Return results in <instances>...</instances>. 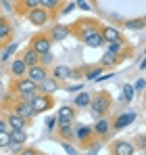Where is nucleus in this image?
Here are the masks:
<instances>
[{
    "mask_svg": "<svg viewBox=\"0 0 146 155\" xmlns=\"http://www.w3.org/2000/svg\"><path fill=\"white\" fill-rule=\"evenodd\" d=\"M63 2H65V0H63Z\"/></svg>",
    "mask_w": 146,
    "mask_h": 155,
    "instance_id": "nucleus-48",
    "label": "nucleus"
},
{
    "mask_svg": "<svg viewBox=\"0 0 146 155\" xmlns=\"http://www.w3.org/2000/svg\"><path fill=\"white\" fill-rule=\"evenodd\" d=\"M67 90L69 92H79L81 90V84H71V86H67Z\"/></svg>",
    "mask_w": 146,
    "mask_h": 155,
    "instance_id": "nucleus-40",
    "label": "nucleus"
},
{
    "mask_svg": "<svg viewBox=\"0 0 146 155\" xmlns=\"http://www.w3.org/2000/svg\"><path fill=\"white\" fill-rule=\"evenodd\" d=\"M29 46L38 52V54H44V52H48L50 48H52V40H50L48 34H36V36L29 40Z\"/></svg>",
    "mask_w": 146,
    "mask_h": 155,
    "instance_id": "nucleus-6",
    "label": "nucleus"
},
{
    "mask_svg": "<svg viewBox=\"0 0 146 155\" xmlns=\"http://www.w3.org/2000/svg\"><path fill=\"white\" fill-rule=\"evenodd\" d=\"M11 40H13V25L4 19V21L0 23V46L8 44Z\"/></svg>",
    "mask_w": 146,
    "mask_h": 155,
    "instance_id": "nucleus-17",
    "label": "nucleus"
},
{
    "mask_svg": "<svg viewBox=\"0 0 146 155\" xmlns=\"http://www.w3.org/2000/svg\"><path fill=\"white\" fill-rule=\"evenodd\" d=\"M50 61H52V54H50V51L44 52V54H40V63H42V65H50Z\"/></svg>",
    "mask_w": 146,
    "mask_h": 155,
    "instance_id": "nucleus-36",
    "label": "nucleus"
},
{
    "mask_svg": "<svg viewBox=\"0 0 146 155\" xmlns=\"http://www.w3.org/2000/svg\"><path fill=\"white\" fill-rule=\"evenodd\" d=\"M73 8H75V2H71V4H67V6H65V8L61 11V15H69V13H71Z\"/></svg>",
    "mask_w": 146,
    "mask_h": 155,
    "instance_id": "nucleus-39",
    "label": "nucleus"
},
{
    "mask_svg": "<svg viewBox=\"0 0 146 155\" xmlns=\"http://www.w3.org/2000/svg\"><path fill=\"white\" fill-rule=\"evenodd\" d=\"M11 74L15 78H21L27 74V63H25L21 57H17V59H13L11 61Z\"/></svg>",
    "mask_w": 146,
    "mask_h": 155,
    "instance_id": "nucleus-15",
    "label": "nucleus"
},
{
    "mask_svg": "<svg viewBox=\"0 0 146 155\" xmlns=\"http://www.w3.org/2000/svg\"><path fill=\"white\" fill-rule=\"evenodd\" d=\"M144 21H146V17H144Z\"/></svg>",
    "mask_w": 146,
    "mask_h": 155,
    "instance_id": "nucleus-47",
    "label": "nucleus"
},
{
    "mask_svg": "<svg viewBox=\"0 0 146 155\" xmlns=\"http://www.w3.org/2000/svg\"><path fill=\"white\" fill-rule=\"evenodd\" d=\"M69 34H71V27H67V25H54L48 31V36H50L52 42H63Z\"/></svg>",
    "mask_w": 146,
    "mask_h": 155,
    "instance_id": "nucleus-12",
    "label": "nucleus"
},
{
    "mask_svg": "<svg viewBox=\"0 0 146 155\" xmlns=\"http://www.w3.org/2000/svg\"><path fill=\"white\" fill-rule=\"evenodd\" d=\"M134 120H136V113H134V111H129V113H123V115H119V117H117V120H115L111 126H113L115 130H121V128H125V126H129Z\"/></svg>",
    "mask_w": 146,
    "mask_h": 155,
    "instance_id": "nucleus-18",
    "label": "nucleus"
},
{
    "mask_svg": "<svg viewBox=\"0 0 146 155\" xmlns=\"http://www.w3.org/2000/svg\"><path fill=\"white\" fill-rule=\"evenodd\" d=\"M86 46H90V48H98V46H104V38H102V34L96 31V34H92V36H88V38H84L81 40Z\"/></svg>",
    "mask_w": 146,
    "mask_h": 155,
    "instance_id": "nucleus-21",
    "label": "nucleus"
},
{
    "mask_svg": "<svg viewBox=\"0 0 146 155\" xmlns=\"http://www.w3.org/2000/svg\"><path fill=\"white\" fill-rule=\"evenodd\" d=\"M75 120V109L69 107V105H63L59 109V115H56V126H67V124H73Z\"/></svg>",
    "mask_w": 146,
    "mask_h": 155,
    "instance_id": "nucleus-9",
    "label": "nucleus"
},
{
    "mask_svg": "<svg viewBox=\"0 0 146 155\" xmlns=\"http://www.w3.org/2000/svg\"><path fill=\"white\" fill-rule=\"evenodd\" d=\"M11 90H13L19 99L31 101V99H33V94L38 92V84H36V82H31L27 76H21V78H17V80L13 82Z\"/></svg>",
    "mask_w": 146,
    "mask_h": 155,
    "instance_id": "nucleus-3",
    "label": "nucleus"
},
{
    "mask_svg": "<svg viewBox=\"0 0 146 155\" xmlns=\"http://www.w3.org/2000/svg\"><path fill=\"white\" fill-rule=\"evenodd\" d=\"M100 74H102V65H100V67H94V69H90V71L86 74V80H92V82H96Z\"/></svg>",
    "mask_w": 146,
    "mask_h": 155,
    "instance_id": "nucleus-33",
    "label": "nucleus"
},
{
    "mask_svg": "<svg viewBox=\"0 0 146 155\" xmlns=\"http://www.w3.org/2000/svg\"><path fill=\"white\" fill-rule=\"evenodd\" d=\"M63 149H65V153H69V155H75V153H77V149L73 147L71 143H67V140L63 143Z\"/></svg>",
    "mask_w": 146,
    "mask_h": 155,
    "instance_id": "nucleus-37",
    "label": "nucleus"
},
{
    "mask_svg": "<svg viewBox=\"0 0 146 155\" xmlns=\"http://www.w3.org/2000/svg\"><path fill=\"white\" fill-rule=\"evenodd\" d=\"M121 92H123V97H121V99L125 101V103L134 101V92H136V90H134V86H132V84H123Z\"/></svg>",
    "mask_w": 146,
    "mask_h": 155,
    "instance_id": "nucleus-29",
    "label": "nucleus"
},
{
    "mask_svg": "<svg viewBox=\"0 0 146 155\" xmlns=\"http://www.w3.org/2000/svg\"><path fill=\"white\" fill-rule=\"evenodd\" d=\"M73 134L79 143H88L90 136L94 134V130H92V126H79V128H73Z\"/></svg>",
    "mask_w": 146,
    "mask_h": 155,
    "instance_id": "nucleus-19",
    "label": "nucleus"
},
{
    "mask_svg": "<svg viewBox=\"0 0 146 155\" xmlns=\"http://www.w3.org/2000/svg\"><path fill=\"white\" fill-rule=\"evenodd\" d=\"M146 88V80H138V82H136V86H134V90H138V92H140V90H144Z\"/></svg>",
    "mask_w": 146,
    "mask_h": 155,
    "instance_id": "nucleus-38",
    "label": "nucleus"
},
{
    "mask_svg": "<svg viewBox=\"0 0 146 155\" xmlns=\"http://www.w3.org/2000/svg\"><path fill=\"white\" fill-rule=\"evenodd\" d=\"M59 132H61V136H63L65 140H71V138H75V134H73V124H67V126H59Z\"/></svg>",
    "mask_w": 146,
    "mask_h": 155,
    "instance_id": "nucleus-30",
    "label": "nucleus"
},
{
    "mask_svg": "<svg viewBox=\"0 0 146 155\" xmlns=\"http://www.w3.org/2000/svg\"><path fill=\"white\" fill-rule=\"evenodd\" d=\"M123 27L125 29H136V31L138 29H146V21L144 19H129V21L123 23Z\"/></svg>",
    "mask_w": 146,
    "mask_h": 155,
    "instance_id": "nucleus-27",
    "label": "nucleus"
},
{
    "mask_svg": "<svg viewBox=\"0 0 146 155\" xmlns=\"http://www.w3.org/2000/svg\"><path fill=\"white\" fill-rule=\"evenodd\" d=\"M25 17H27V21L31 23V25H36V27H44L46 23L50 21V15L48 11L44 8V6H36V8H31V11H27L25 13Z\"/></svg>",
    "mask_w": 146,
    "mask_h": 155,
    "instance_id": "nucleus-4",
    "label": "nucleus"
},
{
    "mask_svg": "<svg viewBox=\"0 0 146 155\" xmlns=\"http://www.w3.org/2000/svg\"><path fill=\"white\" fill-rule=\"evenodd\" d=\"M61 2L63 0H40V6H44L50 15H56L61 11Z\"/></svg>",
    "mask_w": 146,
    "mask_h": 155,
    "instance_id": "nucleus-24",
    "label": "nucleus"
},
{
    "mask_svg": "<svg viewBox=\"0 0 146 155\" xmlns=\"http://www.w3.org/2000/svg\"><path fill=\"white\" fill-rule=\"evenodd\" d=\"M71 76H73V69H69L67 65H56L52 69V78H56V80H71Z\"/></svg>",
    "mask_w": 146,
    "mask_h": 155,
    "instance_id": "nucleus-22",
    "label": "nucleus"
},
{
    "mask_svg": "<svg viewBox=\"0 0 146 155\" xmlns=\"http://www.w3.org/2000/svg\"><path fill=\"white\" fill-rule=\"evenodd\" d=\"M104 46H106V51H109V52H115V54H119V51L123 48V40H115V42H104Z\"/></svg>",
    "mask_w": 146,
    "mask_h": 155,
    "instance_id": "nucleus-31",
    "label": "nucleus"
},
{
    "mask_svg": "<svg viewBox=\"0 0 146 155\" xmlns=\"http://www.w3.org/2000/svg\"><path fill=\"white\" fill-rule=\"evenodd\" d=\"M140 69H146V57L142 59V63H140Z\"/></svg>",
    "mask_w": 146,
    "mask_h": 155,
    "instance_id": "nucleus-45",
    "label": "nucleus"
},
{
    "mask_svg": "<svg viewBox=\"0 0 146 155\" xmlns=\"http://www.w3.org/2000/svg\"><path fill=\"white\" fill-rule=\"evenodd\" d=\"M11 111L19 113V115L25 117V120L36 117V111H33V107H31V101H25V99H19L17 103H13V105H11Z\"/></svg>",
    "mask_w": 146,
    "mask_h": 155,
    "instance_id": "nucleus-7",
    "label": "nucleus"
},
{
    "mask_svg": "<svg viewBox=\"0 0 146 155\" xmlns=\"http://www.w3.org/2000/svg\"><path fill=\"white\" fill-rule=\"evenodd\" d=\"M59 88H61L59 80H56V78H52V76L44 78V80L38 84V92H44V94H54Z\"/></svg>",
    "mask_w": 146,
    "mask_h": 155,
    "instance_id": "nucleus-11",
    "label": "nucleus"
},
{
    "mask_svg": "<svg viewBox=\"0 0 146 155\" xmlns=\"http://www.w3.org/2000/svg\"><path fill=\"white\" fill-rule=\"evenodd\" d=\"M90 115L98 120V117H102L104 113H109V109H111V94L109 92H96V94H92V99H90Z\"/></svg>",
    "mask_w": 146,
    "mask_h": 155,
    "instance_id": "nucleus-1",
    "label": "nucleus"
},
{
    "mask_svg": "<svg viewBox=\"0 0 146 155\" xmlns=\"http://www.w3.org/2000/svg\"><path fill=\"white\" fill-rule=\"evenodd\" d=\"M90 99H92V94H88V92H81V90H79V94L73 99V103H75L77 109H81V107H88V105H90Z\"/></svg>",
    "mask_w": 146,
    "mask_h": 155,
    "instance_id": "nucleus-26",
    "label": "nucleus"
},
{
    "mask_svg": "<svg viewBox=\"0 0 146 155\" xmlns=\"http://www.w3.org/2000/svg\"><path fill=\"white\" fill-rule=\"evenodd\" d=\"M8 134H11V140H17V143H27V130L25 128H11L8 130Z\"/></svg>",
    "mask_w": 146,
    "mask_h": 155,
    "instance_id": "nucleus-25",
    "label": "nucleus"
},
{
    "mask_svg": "<svg viewBox=\"0 0 146 155\" xmlns=\"http://www.w3.org/2000/svg\"><path fill=\"white\" fill-rule=\"evenodd\" d=\"M31 107H33L36 115L38 113H46V111H50L54 107V99L50 94H44V92H36L33 99H31Z\"/></svg>",
    "mask_w": 146,
    "mask_h": 155,
    "instance_id": "nucleus-5",
    "label": "nucleus"
},
{
    "mask_svg": "<svg viewBox=\"0 0 146 155\" xmlns=\"http://www.w3.org/2000/svg\"><path fill=\"white\" fill-rule=\"evenodd\" d=\"M4 120H6V124H8V130L11 128H27V122H29V120L21 117L19 113H15V111H11Z\"/></svg>",
    "mask_w": 146,
    "mask_h": 155,
    "instance_id": "nucleus-13",
    "label": "nucleus"
},
{
    "mask_svg": "<svg viewBox=\"0 0 146 155\" xmlns=\"http://www.w3.org/2000/svg\"><path fill=\"white\" fill-rule=\"evenodd\" d=\"M4 130H8V124H6V120L0 117V132H4Z\"/></svg>",
    "mask_w": 146,
    "mask_h": 155,
    "instance_id": "nucleus-43",
    "label": "nucleus"
},
{
    "mask_svg": "<svg viewBox=\"0 0 146 155\" xmlns=\"http://www.w3.org/2000/svg\"><path fill=\"white\" fill-rule=\"evenodd\" d=\"M21 59L27 63V67H29V65H38V63H40V54L33 51L31 46H27V48L21 52Z\"/></svg>",
    "mask_w": 146,
    "mask_h": 155,
    "instance_id": "nucleus-20",
    "label": "nucleus"
},
{
    "mask_svg": "<svg viewBox=\"0 0 146 155\" xmlns=\"http://www.w3.org/2000/svg\"><path fill=\"white\" fill-rule=\"evenodd\" d=\"M15 51H17V44H15V42L6 44V46H4V52H2V57H0V61H2V63H6V61H8V57H11Z\"/></svg>",
    "mask_w": 146,
    "mask_h": 155,
    "instance_id": "nucleus-32",
    "label": "nucleus"
},
{
    "mask_svg": "<svg viewBox=\"0 0 146 155\" xmlns=\"http://www.w3.org/2000/svg\"><path fill=\"white\" fill-rule=\"evenodd\" d=\"M100 34H102V38H104V42H115V40H123L121 34H119V29L113 25H104L100 27Z\"/></svg>",
    "mask_w": 146,
    "mask_h": 155,
    "instance_id": "nucleus-16",
    "label": "nucleus"
},
{
    "mask_svg": "<svg viewBox=\"0 0 146 155\" xmlns=\"http://www.w3.org/2000/svg\"><path fill=\"white\" fill-rule=\"evenodd\" d=\"M25 76L29 78L31 82H36V84H40L44 78H48V69H46V65H42V63H38V65H29L27 67V74Z\"/></svg>",
    "mask_w": 146,
    "mask_h": 155,
    "instance_id": "nucleus-8",
    "label": "nucleus"
},
{
    "mask_svg": "<svg viewBox=\"0 0 146 155\" xmlns=\"http://www.w3.org/2000/svg\"><path fill=\"white\" fill-rule=\"evenodd\" d=\"M111 153L113 155H134L136 153V147L129 140H117V143H113Z\"/></svg>",
    "mask_w": 146,
    "mask_h": 155,
    "instance_id": "nucleus-10",
    "label": "nucleus"
},
{
    "mask_svg": "<svg viewBox=\"0 0 146 155\" xmlns=\"http://www.w3.org/2000/svg\"><path fill=\"white\" fill-rule=\"evenodd\" d=\"M100 27L102 25H100L98 21L90 19V17H84V19H77V21L71 25V34L77 38V40H84V38H88V36L100 31Z\"/></svg>",
    "mask_w": 146,
    "mask_h": 155,
    "instance_id": "nucleus-2",
    "label": "nucleus"
},
{
    "mask_svg": "<svg viewBox=\"0 0 146 155\" xmlns=\"http://www.w3.org/2000/svg\"><path fill=\"white\" fill-rule=\"evenodd\" d=\"M8 140H11V134H8V130L0 132V149H4V147L8 145Z\"/></svg>",
    "mask_w": 146,
    "mask_h": 155,
    "instance_id": "nucleus-34",
    "label": "nucleus"
},
{
    "mask_svg": "<svg viewBox=\"0 0 146 155\" xmlns=\"http://www.w3.org/2000/svg\"><path fill=\"white\" fill-rule=\"evenodd\" d=\"M115 63H117V54H115V52H104V57H102V59H100V65H102V67H111V65H115Z\"/></svg>",
    "mask_w": 146,
    "mask_h": 155,
    "instance_id": "nucleus-28",
    "label": "nucleus"
},
{
    "mask_svg": "<svg viewBox=\"0 0 146 155\" xmlns=\"http://www.w3.org/2000/svg\"><path fill=\"white\" fill-rule=\"evenodd\" d=\"M36 6H40V0H19L17 2V13L19 15H25L27 11H31Z\"/></svg>",
    "mask_w": 146,
    "mask_h": 155,
    "instance_id": "nucleus-23",
    "label": "nucleus"
},
{
    "mask_svg": "<svg viewBox=\"0 0 146 155\" xmlns=\"http://www.w3.org/2000/svg\"><path fill=\"white\" fill-rule=\"evenodd\" d=\"M75 6H79V8H84V11H88V8H90V6L86 4V0H77V2H75Z\"/></svg>",
    "mask_w": 146,
    "mask_h": 155,
    "instance_id": "nucleus-42",
    "label": "nucleus"
},
{
    "mask_svg": "<svg viewBox=\"0 0 146 155\" xmlns=\"http://www.w3.org/2000/svg\"><path fill=\"white\" fill-rule=\"evenodd\" d=\"M98 149H100V145H92V147L88 149V153H98Z\"/></svg>",
    "mask_w": 146,
    "mask_h": 155,
    "instance_id": "nucleus-44",
    "label": "nucleus"
},
{
    "mask_svg": "<svg viewBox=\"0 0 146 155\" xmlns=\"http://www.w3.org/2000/svg\"><path fill=\"white\" fill-rule=\"evenodd\" d=\"M111 128H113V126H111V122L102 115V117H98V120H96V124H94V128H92V130H94V134H96V136H106V134L111 132Z\"/></svg>",
    "mask_w": 146,
    "mask_h": 155,
    "instance_id": "nucleus-14",
    "label": "nucleus"
},
{
    "mask_svg": "<svg viewBox=\"0 0 146 155\" xmlns=\"http://www.w3.org/2000/svg\"><path fill=\"white\" fill-rule=\"evenodd\" d=\"M2 21H4V15H2V13H0V23H2Z\"/></svg>",
    "mask_w": 146,
    "mask_h": 155,
    "instance_id": "nucleus-46",
    "label": "nucleus"
},
{
    "mask_svg": "<svg viewBox=\"0 0 146 155\" xmlns=\"http://www.w3.org/2000/svg\"><path fill=\"white\" fill-rule=\"evenodd\" d=\"M46 126H48V130H54V126H56V117H48Z\"/></svg>",
    "mask_w": 146,
    "mask_h": 155,
    "instance_id": "nucleus-41",
    "label": "nucleus"
},
{
    "mask_svg": "<svg viewBox=\"0 0 146 155\" xmlns=\"http://www.w3.org/2000/svg\"><path fill=\"white\" fill-rule=\"evenodd\" d=\"M8 151H13V153H21V143H17V140H8Z\"/></svg>",
    "mask_w": 146,
    "mask_h": 155,
    "instance_id": "nucleus-35",
    "label": "nucleus"
}]
</instances>
